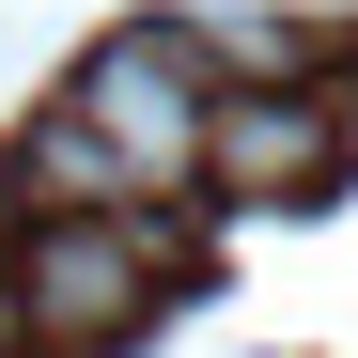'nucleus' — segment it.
<instances>
[{
  "mask_svg": "<svg viewBox=\"0 0 358 358\" xmlns=\"http://www.w3.org/2000/svg\"><path fill=\"white\" fill-rule=\"evenodd\" d=\"M171 265H187L171 218H31L16 265H0V327L47 343V358H78L109 327H141L156 296H171Z\"/></svg>",
  "mask_w": 358,
  "mask_h": 358,
  "instance_id": "f257e3e1",
  "label": "nucleus"
},
{
  "mask_svg": "<svg viewBox=\"0 0 358 358\" xmlns=\"http://www.w3.org/2000/svg\"><path fill=\"white\" fill-rule=\"evenodd\" d=\"M63 109L94 125V156L125 171V203H141V218L203 171V78H187V31H109L94 63H78Z\"/></svg>",
  "mask_w": 358,
  "mask_h": 358,
  "instance_id": "f03ea898",
  "label": "nucleus"
},
{
  "mask_svg": "<svg viewBox=\"0 0 358 358\" xmlns=\"http://www.w3.org/2000/svg\"><path fill=\"white\" fill-rule=\"evenodd\" d=\"M343 171V94H312V78H280V94H203V187L218 203H312Z\"/></svg>",
  "mask_w": 358,
  "mask_h": 358,
  "instance_id": "7ed1b4c3",
  "label": "nucleus"
}]
</instances>
